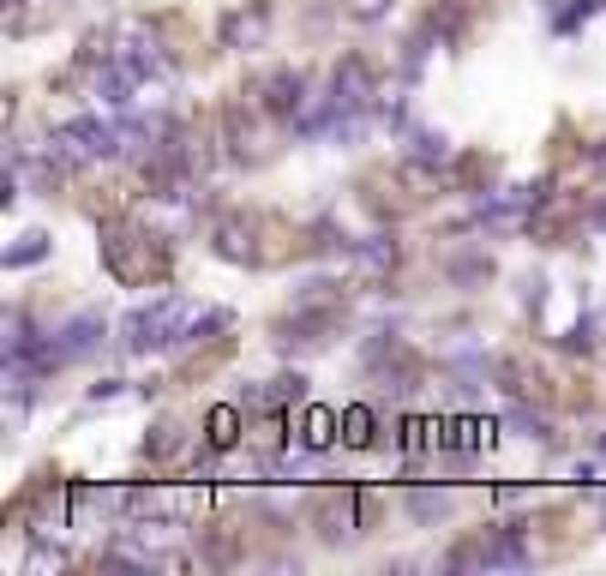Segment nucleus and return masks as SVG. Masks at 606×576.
<instances>
[{"label":"nucleus","instance_id":"obj_1","mask_svg":"<svg viewBox=\"0 0 606 576\" xmlns=\"http://www.w3.org/2000/svg\"><path fill=\"white\" fill-rule=\"evenodd\" d=\"M180 313H187V301H157V306H145V313H132L127 318V348H162V343H180L174 336V324H180Z\"/></svg>","mask_w":606,"mask_h":576},{"label":"nucleus","instance_id":"obj_3","mask_svg":"<svg viewBox=\"0 0 606 576\" xmlns=\"http://www.w3.org/2000/svg\"><path fill=\"white\" fill-rule=\"evenodd\" d=\"M271 108H276V115L301 108V78H294V72H276V78H271Z\"/></svg>","mask_w":606,"mask_h":576},{"label":"nucleus","instance_id":"obj_7","mask_svg":"<svg viewBox=\"0 0 606 576\" xmlns=\"http://www.w3.org/2000/svg\"><path fill=\"white\" fill-rule=\"evenodd\" d=\"M43 252H48V241H43V234H30V241L18 246V252H13V259H6V264H36V259H43Z\"/></svg>","mask_w":606,"mask_h":576},{"label":"nucleus","instance_id":"obj_9","mask_svg":"<svg viewBox=\"0 0 606 576\" xmlns=\"http://www.w3.org/2000/svg\"><path fill=\"white\" fill-rule=\"evenodd\" d=\"M601 450H606V445H601Z\"/></svg>","mask_w":606,"mask_h":576},{"label":"nucleus","instance_id":"obj_5","mask_svg":"<svg viewBox=\"0 0 606 576\" xmlns=\"http://www.w3.org/2000/svg\"><path fill=\"white\" fill-rule=\"evenodd\" d=\"M510 427L529 432V438H552V420H547V415H534V408H510Z\"/></svg>","mask_w":606,"mask_h":576},{"label":"nucleus","instance_id":"obj_4","mask_svg":"<svg viewBox=\"0 0 606 576\" xmlns=\"http://www.w3.org/2000/svg\"><path fill=\"white\" fill-rule=\"evenodd\" d=\"M336 438V415L331 408H313V415H306V450H324Z\"/></svg>","mask_w":606,"mask_h":576},{"label":"nucleus","instance_id":"obj_6","mask_svg":"<svg viewBox=\"0 0 606 576\" xmlns=\"http://www.w3.org/2000/svg\"><path fill=\"white\" fill-rule=\"evenodd\" d=\"M445 510H450V499H445V492H415V517H420V522L445 517Z\"/></svg>","mask_w":606,"mask_h":576},{"label":"nucleus","instance_id":"obj_8","mask_svg":"<svg viewBox=\"0 0 606 576\" xmlns=\"http://www.w3.org/2000/svg\"><path fill=\"white\" fill-rule=\"evenodd\" d=\"M373 420H366V408H348V438H354V445H366V438H373Z\"/></svg>","mask_w":606,"mask_h":576},{"label":"nucleus","instance_id":"obj_2","mask_svg":"<svg viewBox=\"0 0 606 576\" xmlns=\"http://www.w3.org/2000/svg\"><path fill=\"white\" fill-rule=\"evenodd\" d=\"M115 139H120V132L108 127V120H73V127L55 132L60 150H78V157H108V150H115Z\"/></svg>","mask_w":606,"mask_h":576}]
</instances>
